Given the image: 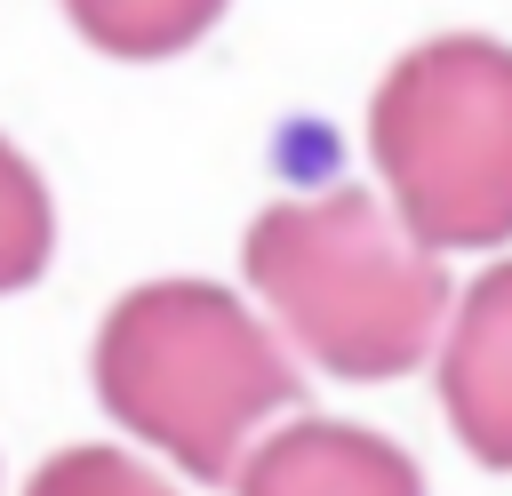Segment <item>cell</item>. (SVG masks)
I'll use <instances>...</instances> for the list:
<instances>
[{"mask_svg":"<svg viewBox=\"0 0 512 496\" xmlns=\"http://www.w3.org/2000/svg\"><path fill=\"white\" fill-rule=\"evenodd\" d=\"M96 392L136 440L176 456L192 480H232L256 424L296 400V368L232 288L152 280L104 312Z\"/></svg>","mask_w":512,"mask_h":496,"instance_id":"cell-1","label":"cell"},{"mask_svg":"<svg viewBox=\"0 0 512 496\" xmlns=\"http://www.w3.org/2000/svg\"><path fill=\"white\" fill-rule=\"evenodd\" d=\"M240 264L256 296L288 320V336L328 376H352V384L416 368L448 312L440 256L400 216H384V200L352 184L312 200H272L248 224Z\"/></svg>","mask_w":512,"mask_h":496,"instance_id":"cell-2","label":"cell"},{"mask_svg":"<svg viewBox=\"0 0 512 496\" xmlns=\"http://www.w3.org/2000/svg\"><path fill=\"white\" fill-rule=\"evenodd\" d=\"M368 152L432 256L512 240V48L480 32L408 48L368 104Z\"/></svg>","mask_w":512,"mask_h":496,"instance_id":"cell-3","label":"cell"},{"mask_svg":"<svg viewBox=\"0 0 512 496\" xmlns=\"http://www.w3.org/2000/svg\"><path fill=\"white\" fill-rule=\"evenodd\" d=\"M440 408L480 464L512 472V264H488L456 296V328L440 352Z\"/></svg>","mask_w":512,"mask_h":496,"instance_id":"cell-4","label":"cell"},{"mask_svg":"<svg viewBox=\"0 0 512 496\" xmlns=\"http://www.w3.org/2000/svg\"><path fill=\"white\" fill-rule=\"evenodd\" d=\"M240 496H424V480L384 432L312 416L240 464Z\"/></svg>","mask_w":512,"mask_h":496,"instance_id":"cell-5","label":"cell"},{"mask_svg":"<svg viewBox=\"0 0 512 496\" xmlns=\"http://www.w3.org/2000/svg\"><path fill=\"white\" fill-rule=\"evenodd\" d=\"M64 16L80 24V40L88 48H104V56H176V48H192L216 16H224V0H64Z\"/></svg>","mask_w":512,"mask_h":496,"instance_id":"cell-6","label":"cell"},{"mask_svg":"<svg viewBox=\"0 0 512 496\" xmlns=\"http://www.w3.org/2000/svg\"><path fill=\"white\" fill-rule=\"evenodd\" d=\"M48 248H56L48 184L32 176V160L16 144H0V296L8 288H32L48 272Z\"/></svg>","mask_w":512,"mask_h":496,"instance_id":"cell-7","label":"cell"},{"mask_svg":"<svg viewBox=\"0 0 512 496\" xmlns=\"http://www.w3.org/2000/svg\"><path fill=\"white\" fill-rule=\"evenodd\" d=\"M24 496H176V488L160 472H144L136 456H120V448H64L32 472Z\"/></svg>","mask_w":512,"mask_h":496,"instance_id":"cell-8","label":"cell"}]
</instances>
